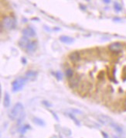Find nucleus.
<instances>
[{"label":"nucleus","instance_id":"obj_1","mask_svg":"<svg viewBox=\"0 0 126 138\" xmlns=\"http://www.w3.org/2000/svg\"><path fill=\"white\" fill-rule=\"evenodd\" d=\"M28 81L29 80L26 77H19V78H16L12 82V91L13 92H20L25 86V85Z\"/></svg>","mask_w":126,"mask_h":138},{"label":"nucleus","instance_id":"obj_2","mask_svg":"<svg viewBox=\"0 0 126 138\" xmlns=\"http://www.w3.org/2000/svg\"><path fill=\"white\" fill-rule=\"evenodd\" d=\"M24 106L21 102H17L16 103L15 106H13L12 110H11V112L9 113V118L14 120L16 119H19L20 116L23 114Z\"/></svg>","mask_w":126,"mask_h":138},{"label":"nucleus","instance_id":"obj_3","mask_svg":"<svg viewBox=\"0 0 126 138\" xmlns=\"http://www.w3.org/2000/svg\"><path fill=\"white\" fill-rule=\"evenodd\" d=\"M2 28L4 27L6 30H12L16 26V20L12 16H4L1 22Z\"/></svg>","mask_w":126,"mask_h":138},{"label":"nucleus","instance_id":"obj_4","mask_svg":"<svg viewBox=\"0 0 126 138\" xmlns=\"http://www.w3.org/2000/svg\"><path fill=\"white\" fill-rule=\"evenodd\" d=\"M91 88H92V85L89 81H84L80 84L78 92L81 95H85L90 92Z\"/></svg>","mask_w":126,"mask_h":138},{"label":"nucleus","instance_id":"obj_5","mask_svg":"<svg viewBox=\"0 0 126 138\" xmlns=\"http://www.w3.org/2000/svg\"><path fill=\"white\" fill-rule=\"evenodd\" d=\"M80 80H81V77H80L78 74H76L73 78L70 79L69 81V85L71 89L77 88L79 86L80 83Z\"/></svg>","mask_w":126,"mask_h":138},{"label":"nucleus","instance_id":"obj_6","mask_svg":"<svg viewBox=\"0 0 126 138\" xmlns=\"http://www.w3.org/2000/svg\"><path fill=\"white\" fill-rule=\"evenodd\" d=\"M23 34L26 37H33L36 36V31L35 30L31 27V26H27V27H25L22 30Z\"/></svg>","mask_w":126,"mask_h":138},{"label":"nucleus","instance_id":"obj_7","mask_svg":"<svg viewBox=\"0 0 126 138\" xmlns=\"http://www.w3.org/2000/svg\"><path fill=\"white\" fill-rule=\"evenodd\" d=\"M122 44L120 43V42H114V43L111 44L108 46V49L111 50V52H114V53H118L120 52L121 50H122Z\"/></svg>","mask_w":126,"mask_h":138},{"label":"nucleus","instance_id":"obj_8","mask_svg":"<svg viewBox=\"0 0 126 138\" xmlns=\"http://www.w3.org/2000/svg\"><path fill=\"white\" fill-rule=\"evenodd\" d=\"M29 43H30L29 39L28 37H26L23 36L20 39V41H19V42H18V44H19V46H20V48L26 50V47H28V45H29Z\"/></svg>","mask_w":126,"mask_h":138},{"label":"nucleus","instance_id":"obj_9","mask_svg":"<svg viewBox=\"0 0 126 138\" xmlns=\"http://www.w3.org/2000/svg\"><path fill=\"white\" fill-rule=\"evenodd\" d=\"M69 58L72 62L76 63L80 61V59H81V57H80L79 51H74L69 54Z\"/></svg>","mask_w":126,"mask_h":138},{"label":"nucleus","instance_id":"obj_10","mask_svg":"<svg viewBox=\"0 0 126 138\" xmlns=\"http://www.w3.org/2000/svg\"><path fill=\"white\" fill-rule=\"evenodd\" d=\"M38 75V72L36 71H33V70H29L26 72L25 74V77L28 80L30 81H33L36 79V78Z\"/></svg>","mask_w":126,"mask_h":138},{"label":"nucleus","instance_id":"obj_11","mask_svg":"<svg viewBox=\"0 0 126 138\" xmlns=\"http://www.w3.org/2000/svg\"><path fill=\"white\" fill-rule=\"evenodd\" d=\"M60 41L65 44H71L74 42V39L73 37H69V36L63 35V36L60 37Z\"/></svg>","mask_w":126,"mask_h":138},{"label":"nucleus","instance_id":"obj_12","mask_svg":"<svg viewBox=\"0 0 126 138\" xmlns=\"http://www.w3.org/2000/svg\"><path fill=\"white\" fill-rule=\"evenodd\" d=\"M37 48V42L35 41H30V43L29 44L28 47H26V52H33L35 50H36Z\"/></svg>","mask_w":126,"mask_h":138},{"label":"nucleus","instance_id":"obj_13","mask_svg":"<svg viewBox=\"0 0 126 138\" xmlns=\"http://www.w3.org/2000/svg\"><path fill=\"white\" fill-rule=\"evenodd\" d=\"M10 103H11V99H10V95L8 92H6L4 95V99H3V106L6 108L9 107Z\"/></svg>","mask_w":126,"mask_h":138},{"label":"nucleus","instance_id":"obj_14","mask_svg":"<svg viewBox=\"0 0 126 138\" xmlns=\"http://www.w3.org/2000/svg\"><path fill=\"white\" fill-rule=\"evenodd\" d=\"M109 125L111 126V127H112V128L114 129V130L116 131L118 134H122L123 133V129L119 125H118L117 123H114V122L111 121Z\"/></svg>","mask_w":126,"mask_h":138},{"label":"nucleus","instance_id":"obj_15","mask_svg":"<svg viewBox=\"0 0 126 138\" xmlns=\"http://www.w3.org/2000/svg\"><path fill=\"white\" fill-rule=\"evenodd\" d=\"M33 121L35 124H36V125H38L39 126H45V125H46V123H45L43 119L38 118V117H33Z\"/></svg>","mask_w":126,"mask_h":138},{"label":"nucleus","instance_id":"obj_16","mask_svg":"<svg viewBox=\"0 0 126 138\" xmlns=\"http://www.w3.org/2000/svg\"><path fill=\"white\" fill-rule=\"evenodd\" d=\"M65 74H66V76L68 78H72L74 76V70L72 68H67L66 70V72H65Z\"/></svg>","mask_w":126,"mask_h":138},{"label":"nucleus","instance_id":"obj_17","mask_svg":"<svg viewBox=\"0 0 126 138\" xmlns=\"http://www.w3.org/2000/svg\"><path fill=\"white\" fill-rule=\"evenodd\" d=\"M30 129V126L28 125V124H26V125H23L19 129V131L20 132V134H25V133L28 130Z\"/></svg>","mask_w":126,"mask_h":138},{"label":"nucleus","instance_id":"obj_18","mask_svg":"<svg viewBox=\"0 0 126 138\" xmlns=\"http://www.w3.org/2000/svg\"><path fill=\"white\" fill-rule=\"evenodd\" d=\"M68 116H69V117L71 118L72 120H73L75 124H76L77 126H80V122L79 120H77V119L75 117V116L74 115V114H72V113H68Z\"/></svg>","mask_w":126,"mask_h":138},{"label":"nucleus","instance_id":"obj_19","mask_svg":"<svg viewBox=\"0 0 126 138\" xmlns=\"http://www.w3.org/2000/svg\"><path fill=\"white\" fill-rule=\"evenodd\" d=\"M114 10L116 11L117 12H121L122 10V6L118 3V2H115L114 3Z\"/></svg>","mask_w":126,"mask_h":138},{"label":"nucleus","instance_id":"obj_20","mask_svg":"<svg viewBox=\"0 0 126 138\" xmlns=\"http://www.w3.org/2000/svg\"><path fill=\"white\" fill-rule=\"evenodd\" d=\"M53 74L55 75L56 78L57 79V81H60L61 79H62V73H61L60 71H56V72H53Z\"/></svg>","mask_w":126,"mask_h":138},{"label":"nucleus","instance_id":"obj_21","mask_svg":"<svg viewBox=\"0 0 126 138\" xmlns=\"http://www.w3.org/2000/svg\"><path fill=\"white\" fill-rule=\"evenodd\" d=\"M42 103L45 106H46V107H48V108L52 106V104H51V103H50V102H48V101H47V100H43V101L42 102Z\"/></svg>","mask_w":126,"mask_h":138},{"label":"nucleus","instance_id":"obj_22","mask_svg":"<svg viewBox=\"0 0 126 138\" xmlns=\"http://www.w3.org/2000/svg\"><path fill=\"white\" fill-rule=\"evenodd\" d=\"M50 112H51V113L53 114V117H54V118L56 119V120H57V121H59V117L57 116V113H54V112H53V111H50Z\"/></svg>","mask_w":126,"mask_h":138},{"label":"nucleus","instance_id":"obj_23","mask_svg":"<svg viewBox=\"0 0 126 138\" xmlns=\"http://www.w3.org/2000/svg\"><path fill=\"white\" fill-rule=\"evenodd\" d=\"M21 62H22L23 65H26V63H27V61L25 57H22V59H21Z\"/></svg>","mask_w":126,"mask_h":138},{"label":"nucleus","instance_id":"obj_24","mask_svg":"<svg viewBox=\"0 0 126 138\" xmlns=\"http://www.w3.org/2000/svg\"><path fill=\"white\" fill-rule=\"evenodd\" d=\"M101 134H102V136L104 137V138H108V135L106 134L105 132H101Z\"/></svg>","mask_w":126,"mask_h":138},{"label":"nucleus","instance_id":"obj_25","mask_svg":"<svg viewBox=\"0 0 126 138\" xmlns=\"http://www.w3.org/2000/svg\"><path fill=\"white\" fill-rule=\"evenodd\" d=\"M103 2H104V3H106V4H108L111 2V1H110V0H104Z\"/></svg>","mask_w":126,"mask_h":138},{"label":"nucleus","instance_id":"obj_26","mask_svg":"<svg viewBox=\"0 0 126 138\" xmlns=\"http://www.w3.org/2000/svg\"><path fill=\"white\" fill-rule=\"evenodd\" d=\"M124 106H125V110H126V99H125V101H124Z\"/></svg>","mask_w":126,"mask_h":138},{"label":"nucleus","instance_id":"obj_27","mask_svg":"<svg viewBox=\"0 0 126 138\" xmlns=\"http://www.w3.org/2000/svg\"><path fill=\"white\" fill-rule=\"evenodd\" d=\"M80 7H82V8H83V10H85V9H86V7L83 6H82V5H80Z\"/></svg>","mask_w":126,"mask_h":138},{"label":"nucleus","instance_id":"obj_28","mask_svg":"<svg viewBox=\"0 0 126 138\" xmlns=\"http://www.w3.org/2000/svg\"><path fill=\"white\" fill-rule=\"evenodd\" d=\"M32 20H39L38 19V18H33Z\"/></svg>","mask_w":126,"mask_h":138}]
</instances>
